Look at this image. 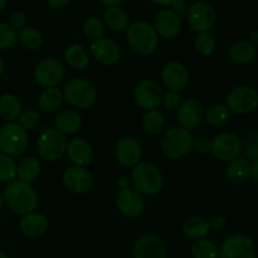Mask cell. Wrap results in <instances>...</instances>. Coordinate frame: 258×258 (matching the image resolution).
I'll return each mask as SVG.
<instances>
[{"label":"cell","instance_id":"cell-16","mask_svg":"<svg viewBox=\"0 0 258 258\" xmlns=\"http://www.w3.org/2000/svg\"><path fill=\"white\" fill-rule=\"evenodd\" d=\"M161 81L169 91L181 92L185 90L190 81L189 71L185 66L176 60L168 62L161 68Z\"/></svg>","mask_w":258,"mask_h":258},{"label":"cell","instance_id":"cell-41","mask_svg":"<svg viewBox=\"0 0 258 258\" xmlns=\"http://www.w3.org/2000/svg\"><path fill=\"white\" fill-rule=\"evenodd\" d=\"M18 42V32L8 23H0V50L9 49Z\"/></svg>","mask_w":258,"mask_h":258},{"label":"cell","instance_id":"cell-3","mask_svg":"<svg viewBox=\"0 0 258 258\" xmlns=\"http://www.w3.org/2000/svg\"><path fill=\"white\" fill-rule=\"evenodd\" d=\"M131 183L141 196L151 197L161 190L164 184V176L159 168L154 164L141 161L134 166L131 171Z\"/></svg>","mask_w":258,"mask_h":258},{"label":"cell","instance_id":"cell-53","mask_svg":"<svg viewBox=\"0 0 258 258\" xmlns=\"http://www.w3.org/2000/svg\"><path fill=\"white\" fill-rule=\"evenodd\" d=\"M4 70H5V62H4V59H3V58L0 57V76L3 75Z\"/></svg>","mask_w":258,"mask_h":258},{"label":"cell","instance_id":"cell-51","mask_svg":"<svg viewBox=\"0 0 258 258\" xmlns=\"http://www.w3.org/2000/svg\"><path fill=\"white\" fill-rule=\"evenodd\" d=\"M248 42L251 43L252 45H254V47L258 48V30H253V32H251Z\"/></svg>","mask_w":258,"mask_h":258},{"label":"cell","instance_id":"cell-48","mask_svg":"<svg viewBox=\"0 0 258 258\" xmlns=\"http://www.w3.org/2000/svg\"><path fill=\"white\" fill-rule=\"evenodd\" d=\"M153 4L159 5V7H170L176 2V0H149Z\"/></svg>","mask_w":258,"mask_h":258},{"label":"cell","instance_id":"cell-15","mask_svg":"<svg viewBox=\"0 0 258 258\" xmlns=\"http://www.w3.org/2000/svg\"><path fill=\"white\" fill-rule=\"evenodd\" d=\"M134 258H166L168 248L163 239L154 233L139 237L134 243Z\"/></svg>","mask_w":258,"mask_h":258},{"label":"cell","instance_id":"cell-56","mask_svg":"<svg viewBox=\"0 0 258 258\" xmlns=\"http://www.w3.org/2000/svg\"><path fill=\"white\" fill-rule=\"evenodd\" d=\"M0 258H8L7 254H5V252H3L2 249H0Z\"/></svg>","mask_w":258,"mask_h":258},{"label":"cell","instance_id":"cell-2","mask_svg":"<svg viewBox=\"0 0 258 258\" xmlns=\"http://www.w3.org/2000/svg\"><path fill=\"white\" fill-rule=\"evenodd\" d=\"M63 100L77 110H88L97 102L98 93L95 85L85 78L68 81L62 90Z\"/></svg>","mask_w":258,"mask_h":258},{"label":"cell","instance_id":"cell-39","mask_svg":"<svg viewBox=\"0 0 258 258\" xmlns=\"http://www.w3.org/2000/svg\"><path fill=\"white\" fill-rule=\"evenodd\" d=\"M83 33L92 42L102 39L103 35H105V24L98 18L91 17L83 23Z\"/></svg>","mask_w":258,"mask_h":258},{"label":"cell","instance_id":"cell-5","mask_svg":"<svg viewBox=\"0 0 258 258\" xmlns=\"http://www.w3.org/2000/svg\"><path fill=\"white\" fill-rule=\"evenodd\" d=\"M193 146V135L190 131L173 126L164 133L160 140V149L164 156L170 160H179L183 159Z\"/></svg>","mask_w":258,"mask_h":258},{"label":"cell","instance_id":"cell-33","mask_svg":"<svg viewBox=\"0 0 258 258\" xmlns=\"http://www.w3.org/2000/svg\"><path fill=\"white\" fill-rule=\"evenodd\" d=\"M143 128L145 130V133H148L149 135L156 136L159 134H161L165 127V118L161 111L156 110H149L145 111V113L143 115Z\"/></svg>","mask_w":258,"mask_h":258},{"label":"cell","instance_id":"cell-26","mask_svg":"<svg viewBox=\"0 0 258 258\" xmlns=\"http://www.w3.org/2000/svg\"><path fill=\"white\" fill-rule=\"evenodd\" d=\"M226 178L229 183L236 184V185L246 183L251 178V164H249V161L244 158H237L229 161L226 169Z\"/></svg>","mask_w":258,"mask_h":258},{"label":"cell","instance_id":"cell-19","mask_svg":"<svg viewBox=\"0 0 258 258\" xmlns=\"http://www.w3.org/2000/svg\"><path fill=\"white\" fill-rule=\"evenodd\" d=\"M63 185L73 194H85L93 185L92 174L82 166H71L66 169L62 175Z\"/></svg>","mask_w":258,"mask_h":258},{"label":"cell","instance_id":"cell-22","mask_svg":"<svg viewBox=\"0 0 258 258\" xmlns=\"http://www.w3.org/2000/svg\"><path fill=\"white\" fill-rule=\"evenodd\" d=\"M66 155L75 166L86 168L93 160V150L91 144L82 138H75L68 141Z\"/></svg>","mask_w":258,"mask_h":258},{"label":"cell","instance_id":"cell-32","mask_svg":"<svg viewBox=\"0 0 258 258\" xmlns=\"http://www.w3.org/2000/svg\"><path fill=\"white\" fill-rule=\"evenodd\" d=\"M64 59L73 70H85L90 63V55L83 45L76 43L66 48Z\"/></svg>","mask_w":258,"mask_h":258},{"label":"cell","instance_id":"cell-40","mask_svg":"<svg viewBox=\"0 0 258 258\" xmlns=\"http://www.w3.org/2000/svg\"><path fill=\"white\" fill-rule=\"evenodd\" d=\"M242 153L247 160H258V131H251L247 135L244 143H242Z\"/></svg>","mask_w":258,"mask_h":258},{"label":"cell","instance_id":"cell-31","mask_svg":"<svg viewBox=\"0 0 258 258\" xmlns=\"http://www.w3.org/2000/svg\"><path fill=\"white\" fill-rule=\"evenodd\" d=\"M62 90L58 87L44 88L38 98V105L43 112H54L63 103Z\"/></svg>","mask_w":258,"mask_h":258},{"label":"cell","instance_id":"cell-34","mask_svg":"<svg viewBox=\"0 0 258 258\" xmlns=\"http://www.w3.org/2000/svg\"><path fill=\"white\" fill-rule=\"evenodd\" d=\"M18 40L24 48L30 50L38 49L43 44V34L34 27H27L25 25L23 29L18 33Z\"/></svg>","mask_w":258,"mask_h":258},{"label":"cell","instance_id":"cell-29","mask_svg":"<svg viewBox=\"0 0 258 258\" xmlns=\"http://www.w3.org/2000/svg\"><path fill=\"white\" fill-rule=\"evenodd\" d=\"M257 54V48L248 40H237L229 47L228 55L237 64H247L252 62Z\"/></svg>","mask_w":258,"mask_h":258},{"label":"cell","instance_id":"cell-24","mask_svg":"<svg viewBox=\"0 0 258 258\" xmlns=\"http://www.w3.org/2000/svg\"><path fill=\"white\" fill-rule=\"evenodd\" d=\"M54 127L63 135H73L82 127V116L75 110L62 111L55 117Z\"/></svg>","mask_w":258,"mask_h":258},{"label":"cell","instance_id":"cell-20","mask_svg":"<svg viewBox=\"0 0 258 258\" xmlns=\"http://www.w3.org/2000/svg\"><path fill=\"white\" fill-rule=\"evenodd\" d=\"M115 158L125 168H134L141 163L143 159V148L140 143L134 138L120 139L115 146Z\"/></svg>","mask_w":258,"mask_h":258},{"label":"cell","instance_id":"cell-55","mask_svg":"<svg viewBox=\"0 0 258 258\" xmlns=\"http://www.w3.org/2000/svg\"><path fill=\"white\" fill-rule=\"evenodd\" d=\"M3 206H4V201H3V196H2V194H0V212H2Z\"/></svg>","mask_w":258,"mask_h":258},{"label":"cell","instance_id":"cell-42","mask_svg":"<svg viewBox=\"0 0 258 258\" xmlns=\"http://www.w3.org/2000/svg\"><path fill=\"white\" fill-rule=\"evenodd\" d=\"M18 123L24 128L25 131L33 130L39 123V113L35 110H23L22 115L18 118Z\"/></svg>","mask_w":258,"mask_h":258},{"label":"cell","instance_id":"cell-38","mask_svg":"<svg viewBox=\"0 0 258 258\" xmlns=\"http://www.w3.org/2000/svg\"><path fill=\"white\" fill-rule=\"evenodd\" d=\"M17 165L14 159L5 154H0V183H10L17 178Z\"/></svg>","mask_w":258,"mask_h":258},{"label":"cell","instance_id":"cell-57","mask_svg":"<svg viewBox=\"0 0 258 258\" xmlns=\"http://www.w3.org/2000/svg\"><path fill=\"white\" fill-rule=\"evenodd\" d=\"M257 54H258V48H257Z\"/></svg>","mask_w":258,"mask_h":258},{"label":"cell","instance_id":"cell-49","mask_svg":"<svg viewBox=\"0 0 258 258\" xmlns=\"http://www.w3.org/2000/svg\"><path fill=\"white\" fill-rule=\"evenodd\" d=\"M101 4H103L105 7L111 8V7H120V4H122L125 0H100Z\"/></svg>","mask_w":258,"mask_h":258},{"label":"cell","instance_id":"cell-45","mask_svg":"<svg viewBox=\"0 0 258 258\" xmlns=\"http://www.w3.org/2000/svg\"><path fill=\"white\" fill-rule=\"evenodd\" d=\"M28 22V18L27 15L24 14L23 12H15L13 13L12 15H10L9 18V23L8 24L10 25V27L13 28L14 30H20L23 29V28L25 27V24H27Z\"/></svg>","mask_w":258,"mask_h":258},{"label":"cell","instance_id":"cell-54","mask_svg":"<svg viewBox=\"0 0 258 258\" xmlns=\"http://www.w3.org/2000/svg\"><path fill=\"white\" fill-rule=\"evenodd\" d=\"M5 5H7V0H0V12L4 9Z\"/></svg>","mask_w":258,"mask_h":258},{"label":"cell","instance_id":"cell-47","mask_svg":"<svg viewBox=\"0 0 258 258\" xmlns=\"http://www.w3.org/2000/svg\"><path fill=\"white\" fill-rule=\"evenodd\" d=\"M47 3L53 9H62V8L67 7L70 4L71 0H47Z\"/></svg>","mask_w":258,"mask_h":258},{"label":"cell","instance_id":"cell-11","mask_svg":"<svg viewBox=\"0 0 258 258\" xmlns=\"http://www.w3.org/2000/svg\"><path fill=\"white\" fill-rule=\"evenodd\" d=\"M163 90L154 80H141L134 88V100L144 110H156L163 102Z\"/></svg>","mask_w":258,"mask_h":258},{"label":"cell","instance_id":"cell-18","mask_svg":"<svg viewBox=\"0 0 258 258\" xmlns=\"http://www.w3.org/2000/svg\"><path fill=\"white\" fill-rule=\"evenodd\" d=\"M204 120V107L197 98L183 101L176 110V121L185 130H194Z\"/></svg>","mask_w":258,"mask_h":258},{"label":"cell","instance_id":"cell-35","mask_svg":"<svg viewBox=\"0 0 258 258\" xmlns=\"http://www.w3.org/2000/svg\"><path fill=\"white\" fill-rule=\"evenodd\" d=\"M229 116H231V112L227 106L221 105V103L212 105L208 110L204 111V120L213 127L224 125L229 120Z\"/></svg>","mask_w":258,"mask_h":258},{"label":"cell","instance_id":"cell-8","mask_svg":"<svg viewBox=\"0 0 258 258\" xmlns=\"http://www.w3.org/2000/svg\"><path fill=\"white\" fill-rule=\"evenodd\" d=\"M227 108L237 115H247L258 107V92L249 86H238L227 95Z\"/></svg>","mask_w":258,"mask_h":258},{"label":"cell","instance_id":"cell-44","mask_svg":"<svg viewBox=\"0 0 258 258\" xmlns=\"http://www.w3.org/2000/svg\"><path fill=\"white\" fill-rule=\"evenodd\" d=\"M191 149H194L199 155H207V154L211 153V141L206 136H197V138H193Z\"/></svg>","mask_w":258,"mask_h":258},{"label":"cell","instance_id":"cell-27","mask_svg":"<svg viewBox=\"0 0 258 258\" xmlns=\"http://www.w3.org/2000/svg\"><path fill=\"white\" fill-rule=\"evenodd\" d=\"M23 112V103L14 93H3L0 96V117L7 122H15Z\"/></svg>","mask_w":258,"mask_h":258},{"label":"cell","instance_id":"cell-50","mask_svg":"<svg viewBox=\"0 0 258 258\" xmlns=\"http://www.w3.org/2000/svg\"><path fill=\"white\" fill-rule=\"evenodd\" d=\"M251 176L258 183V160L253 161V164L251 165Z\"/></svg>","mask_w":258,"mask_h":258},{"label":"cell","instance_id":"cell-13","mask_svg":"<svg viewBox=\"0 0 258 258\" xmlns=\"http://www.w3.org/2000/svg\"><path fill=\"white\" fill-rule=\"evenodd\" d=\"M188 23L197 33L209 32L216 24V10L209 3L198 0L188 9Z\"/></svg>","mask_w":258,"mask_h":258},{"label":"cell","instance_id":"cell-36","mask_svg":"<svg viewBox=\"0 0 258 258\" xmlns=\"http://www.w3.org/2000/svg\"><path fill=\"white\" fill-rule=\"evenodd\" d=\"M191 256L194 258H218L219 248L213 241H209L207 238L194 241L191 244Z\"/></svg>","mask_w":258,"mask_h":258},{"label":"cell","instance_id":"cell-7","mask_svg":"<svg viewBox=\"0 0 258 258\" xmlns=\"http://www.w3.org/2000/svg\"><path fill=\"white\" fill-rule=\"evenodd\" d=\"M68 141L55 127L45 128L37 141V151L45 161H57L66 155Z\"/></svg>","mask_w":258,"mask_h":258},{"label":"cell","instance_id":"cell-21","mask_svg":"<svg viewBox=\"0 0 258 258\" xmlns=\"http://www.w3.org/2000/svg\"><path fill=\"white\" fill-rule=\"evenodd\" d=\"M93 58L103 66H112L120 60L121 48L117 42L111 38H105L92 42L90 47Z\"/></svg>","mask_w":258,"mask_h":258},{"label":"cell","instance_id":"cell-1","mask_svg":"<svg viewBox=\"0 0 258 258\" xmlns=\"http://www.w3.org/2000/svg\"><path fill=\"white\" fill-rule=\"evenodd\" d=\"M2 196L5 206L13 213L20 216L32 213L38 206V194L34 186L19 179L8 183Z\"/></svg>","mask_w":258,"mask_h":258},{"label":"cell","instance_id":"cell-30","mask_svg":"<svg viewBox=\"0 0 258 258\" xmlns=\"http://www.w3.org/2000/svg\"><path fill=\"white\" fill-rule=\"evenodd\" d=\"M40 169L42 166L35 156H27L18 163L17 176L19 180L32 184L39 176Z\"/></svg>","mask_w":258,"mask_h":258},{"label":"cell","instance_id":"cell-4","mask_svg":"<svg viewBox=\"0 0 258 258\" xmlns=\"http://www.w3.org/2000/svg\"><path fill=\"white\" fill-rule=\"evenodd\" d=\"M126 37L131 49L140 55H150L156 50L159 35L153 25L144 20L133 23L126 30Z\"/></svg>","mask_w":258,"mask_h":258},{"label":"cell","instance_id":"cell-10","mask_svg":"<svg viewBox=\"0 0 258 258\" xmlns=\"http://www.w3.org/2000/svg\"><path fill=\"white\" fill-rule=\"evenodd\" d=\"M33 76L43 88L57 87L64 78V67L55 58H44L37 63Z\"/></svg>","mask_w":258,"mask_h":258},{"label":"cell","instance_id":"cell-12","mask_svg":"<svg viewBox=\"0 0 258 258\" xmlns=\"http://www.w3.org/2000/svg\"><path fill=\"white\" fill-rule=\"evenodd\" d=\"M219 258H256L254 242L244 234H232L221 244Z\"/></svg>","mask_w":258,"mask_h":258},{"label":"cell","instance_id":"cell-6","mask_svg":"<svg viewBox=\"0 0 258 258\" xmlns=\"http://www.w3.org/2000/svg\"><path fill=\"white\" fill-rule=\"evenodd\" d=\"M29 145L28 131L18 122H7L0 127V150L12 158L25 153Z\"/></svg>","mask_w":258,"mask_h":258},{"label":"cell","instance_id":"cell-46","mask_svg":"<svg viewBox=\"0 0 258 258\" xmlns=\"http://www.w3.org/2000/svg\"><path fill=\"white\" fill-rule=\"evenodd\" d=\"M226 224H227L226 218H224L223 216H219V214H216V216H213L211 219H209L211 231L212 229H213V231H221V229H223L224 227H226Z\"/></svg>","mask_w":258,"mask_h":258},{"label":"cell","instance_id":"cell-23","mask_svg":"<svg viewBox=\"0 0 258 258\" xmlns=\"http://www.w3.org/2000/svg\"><path fill=\"white\" fill-rule=\"evenodd\" d=\"M49 227L47 217L38 212H32L22 217L19 222L20 232L28 238H37L44 234Z\"/></svg>","mask_w":258,"mask_h":258},{"label":"cell","instance_id":"cell-25","mask_svg":"<svg viewBox=\"0 0 258 258\" xmlns=\"http://www.w3.org/2000/svg\"><path fill=\"white\" fill-rule=\"evenodd\" d=\"M211 232L209 226V219L203 216H193L189 217L183 224L184 236L191 241H198V239L206 238Z\"/></svg>","mask_w":258,"mask_h":258},{"label":"cell","instance_id":"cell-52","mask_svg":"<svg viewBox=\"0 0 258 258\" xmlns=\"http://www.w3.org/2000/svg\"><path fill=\"white\" fill-rule=\"evenodd\" d=\"M117 185H118V188H120V189H125V188H127V186H128V183H127V180H126L125 178H121V179H118Z\"/></svg>","mask_w":258,"mask_h":258},{"label":"cell","instance_id":"cell-28","mask_svg":"<svg viewBox=\"0 0 258 258\" xmlns=\"http://www.w3.org/2000/svg\"><path fill=\"white\" fill-rule=\"evenodd\" d=\"M103 24L113 32H125L130 27V17L122 8L111 7L103 13Z\"/></svg>","mask_w":258,"mask_h":258},{"label":"cell","instance_id":"cell-37","mask_svg":"<svg viewBox=\"0 0 258 258\" xmlns=\"http://www.w3.org/2000/svg\"><path fill=\"white\" fill-rule=\"evenodd\" d=\"M196 52L201 55H211L217 48V39L211 32L198 33L194 39Z\"/></svg>","mask_w":258,"mask_h":258},{"label":"cell","instance_id":"cell-14","mask_svg":"<svg viewBox=\"0 0 258 258\" xmlns=\"http://www.w3.org/2000/svg\"><path fill=\"white\" fill-rule=\"evenodd\" d=\"M116 207L122 216L136 218L145 211V199L136 189L127 186L118 190L116 196Z\"/></svg>","mask_w":258,"mask_h":258},{"label":"cell","instance_id":"cell-9","mask_svg":"<svg viewBox=\"0 0 258 258\" xmlns=\"http://www.w3.org/2000/svg\"><path fill=\"white\" fill-rule=\"evenodd\" d=\"M211 153L221 161H232L242 154V141L236 134L221 133L211 140Z\"/></svg>","mask_w":258,"mask_h":258},{"label":"cell","instance_id":"cell-17","mask_svg":"<svg viewBox=\"0 0 258 258\" xmlns=\"http://www.w3.org/2000/svg\"><path fill=\"white\" fill-rule=\"evenodd\" d=\"M153 27L159 37L174 39L181 32L180 15L170 8H164L155 14Z\"/></svg>","mask_w":258,"mask_h":258},{"label":"cell","instance_id":"cell-43","mask_svg":"<svg viewBox=\"0 0 258 258\" xmlns=\"http://www.w3.org/2000/svg\"><path fill=\"white\" fill-rule=\"evenodd\" d=\"M181 102H183V101H181L180 92H175V91L168 90L163 95V102H161V105H163L166 110L174 111V110H178Z\"/></svg>","mask_w":258,"mask_h":258}]
</instances>
